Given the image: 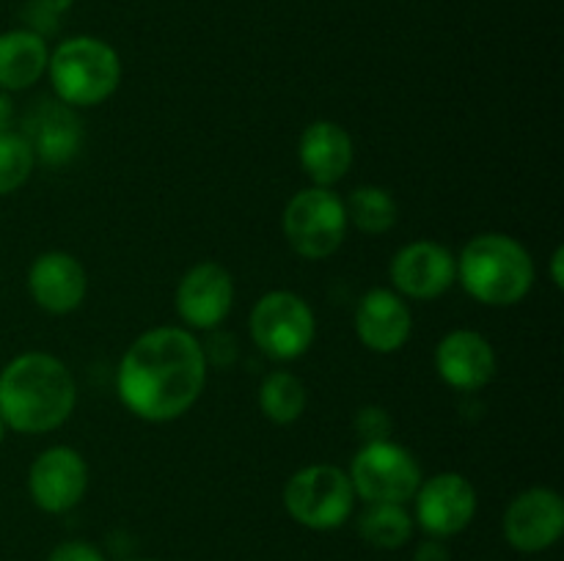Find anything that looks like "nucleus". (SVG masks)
<instances>
[{
    "mask_svg": "<svg viewBox=\"0 0 564 561\" xmlns=\"http://www.w3.org/2000/svg\"><path fill=\"white\" fill-rule=\"evenodd\" d=\"M88 490V465L72 446H50L28 471V493L33 504L47 515L75 509Z\"/></svg>",
    "mask_w": 564,
    "mask_h": 561,
    "instance_id": "nucleus-9",
    "label": "nucleus"
},
{
    "mask_svg": "<svg viewBox=\"0 0 564 561\" xmlns=\"http://www.w3.org/2000/svg\"><path fill=\"white\" fill-rule=\"evenodd\" d=\"M28 292L47 314H72L88 292V275L80 258L66 251H47L33 258L28 270Z\"/></svg>",
    "mask_w": 564,
    "mask_h": 561,
    "instance_id": "nucleus-14",
    "label": "nucleus"
},
{
    "mask_svg": "<svg viewBox=\"0 0 564 561\" xmlns=\"http://www.w3.org/2000/svg\"><path fill=\"white\" fill-rule=\"evenodd\" d=\"M356 432L364 443L391 438V416L378 405H367L356 413Z\"/></svg>",
    "mask_w": 564,
    "mask_h": 561,
    "instance_id": "nucleus-24",
    "label": "nucleus"
},
{
    "mask_svg": "<svg viewBox=\"0 0 564 561\" xmlns=\"http://www.w3.org/2000/svg\"><path fill=\"white\" fill-rule=\"evenodd\" d=\"M413 561H452V553L444 539L430 537L419 544L416 553H413Z\"/></svg>",
    "mask_w": 564,
    "mask_h": 561,
    "instance_id": "nucleus-26",
    "label": "nucleus"
},
{
    "mask_svg": "<svg viewBox=\"0 0 564 561\" xmlns=\"http://www.w3.org/2000/svg\"><path fill=\"white\" fill-rule=\"evenodd\" d=\"M284 506L303 528L334 531L352 515L356 490L339 465L317 462L292 473L284 487Z\"/></svg>",
    "mask_w": 564,
    "mask_h": 561,
    "instance_id": "nucleus-5",
    "label": "nucleus"
},
{
    "mask_svg": "<svg viewBox=\"0 0 564 561\" xmlns=\"http://www.w3.org/2000/svg\"><path fill=\"white\" fill-rule=\"evenodd\" d=\"M50 82L69 108H94L116 94L121 82L119 53L94 36L66 38L50 53Z\"/></svg>",
    "mask_w": 564,
    "mask_h": 561,
    "instance_id": "nucleus-4",
    "label": "nucleus"
},
{
    "mask_svg": "<svg viewBox=\"0 0 564 561\" xmlns=\"http://www.w3.org/2000/svg\"><path fill=\"white\" fill-rule=\"evenodd\" d=\"M435 369L449 388L479 391L496 377L494 344L477 330H452L435 346Z\"/></svg>",
    "mask_w": 564,
    "mask_h": 561,
    "instance_id": "nucleus-15",
    "label": "nucleus"
},
{
    "mask_svg": "<svg viewBox=\"0 0 564 561\" xmlns=\"http://www.w3.org/2000/svg\"><path fill=\"white\" fill-rule=\"evenodd\" d=\"M389 273L400 297L435 300V297L446 295L457 280V258L441 242L416 240L394 253Z\"/></svg>",
    "mask_w": 564,
    "mask_h": 561,
    "instance_id": "nucleus-11",
    "label": "nucleus"
},
{
    "mask_svg": "<svg viewBox=\"0 0 564 561\" xmlns=\"http://www.w3.org/2000/svg\"><path fill=\"white\" fill-rule=\"evenodd\" d=\"M457 280L482 306H516L532 292L534 262L510 234L488 231L466 242L457 256Z\"/></svg>",
    "mask_w": 564,
    "mask_h": 561,
    "instance_id": "nucleus-3",
    "label": "nucleus"
},
{
    "mask_svg": "<svg viewBox=\"0 0 564 561\" xmlns=\"http://www.w3.org/2000/svg\"><path fill=\"white\" fill-rule=\"evenodd\" d=\"M352 138L341 124L328 119L312 121L297 143V160L317 187H334L352 165Z\"/></svg>",
    "mask_w": 564,
    "mask_h": 561,
    "instance_id": "nucleus-17",
    "label": "nucleus"
},
{
    "mask_svg": "<svg viewBox=\"0 0 564 561\" xmlns=\"http://www.w3.org/2000/svg\"><path fill=\"white\" fill-rule=\"evenodd\" d=\"M347 476L356 498H364L367 504H408L424 482L416 457L391 438L364 443L352 457Z\"/></svg>",
    "mask_w": 564,
    "mask_h": 561,
    "instance_id": "nucleus-7",
    "label": "nucleus"
},
{
    "mask_svg": "<svg viewBox=\"0 0 564 561\" xmlns=\"http://www.w3.org/2000/svg\"><path fill=\"white\" fill-rule=\"evenodd\" d=\"M416 522L430 537H455L471 526L477 515V490L463 473L446 471L419 484L416 495Z\"/></svg>",
    "mask_w": 564,
    "mask_h": 561,
    "instance_id": "nucleus-10",
    "label": "nucleus"
},
{
    "mask_svg": "<svg viewBox=\"0 0 564 561\" xmlns=\"http://www.w3.org/2000/svg\"><path fill=\"white\" fill-rule=\"evenodd\" d=\"M364 542L380 550H397L411 539L413 517L405 504H369L358 520Z\"/></svg>",
    "mask_w": 564,
    "mask_h": 561,
    "instance_id": "nucleus-22",
    "label": "nucleus"
},
{
    "mask_svg": "<svg viewBox=\"0 0 564 561\" xmlns=\"http://www.w3.org/2000/svg\"><path fill=\"white\" fill-rule=\"evenodd\" d=\"M36 160L44 165H66L77 154L83 143V127L69 105L42 102L28 119L25 130Z\"/></svg>",
    "mask_w": 564,
    "mask_h": 561,
    "instance_id": "nucleus-18",
    "label": "nucleus"
},
{
    "mask_svg": "<svg viewBox=\"0 0 564 561\" xmlns=\"http://www.w3.org/2000/svg\"><path fill=\"white\" fill-rule=\"evenodd\" d=\"M564 534V501L551 487H529L505 512V537L518 553H543Z\"/></svg>",
    "mask_w": 564,
    "mask_h": 561,
    "instance_id": "nucleus-12",
    "label": "nucleus"
},
{
    "mask_svg": "<svg viewBox=\"0 0 564 561\" xmlns=\"http://www.w3.org/2000/svg\"><path fill=\"white\" fill-rule=\"evenodd\" d=\"M562 264H564V248H556V251L551 253V280H554L556 289H562V286H564Z\"/></svg>",
    "mask_w": 564,
    "mask_h": 561,
    "instance_id": "nucleus-28",
    "label": "nucleus"
},
{
    "mask_svg": "<svg viewBox=\"0 0 564 561\" xmlns=\"http://www.w3.org/2000/svg\"><path fill=\"white\" fill-rule=\"evenodd\" d=\"M3 432H6V424L0 421V443H3Z\"/></svg>",
    "mask_w": 564,
    "mask_h": 561,
    "instance_id": "nucleus-30",
    "label": "nucleus"
},
{
    "mask_svg": "<svg viewBox=\"0 0 564 561\" xmlns=\"http://www.w3.org/2000/svg\"><path fill=\"white\" fill-rule=\"evenodd\" d=\"M47 561H105L102 550L91 542H80V539H69L50 550Z\"/></svg>",
    "mask_w": 564,
    "mask_h": 561,
    "instance_id": "nucleus-25",
    "label": "nucleus"
},
{
    "mask_svg": "<svg viewBox=\"0 0 564 561\" xmlns=\"http://www.w3.org/2000/svg\"><path fill=\"white\" fill-rule=\"evenodd\" d=\"M11 119H14V108H11V99L6 94H0V135L9 132Z\"/></svg>",
    "mask_w": 564,
    "mask_h": 561,
    "instance_id": "nucleus-29",
    "label": "nucleus"
},
{
    "mask_svg": "<svg viewBox=\"0 0 564 561\" xmlns=\"http://www.w3.org/2000/svg\"><path fill=\"white\" fill-rule=\"evenodd\" d=\"M207 385V352L185 328H152L138 336L116 372V391L132 416L149 424L185 416Z\"/></svg>",
    "mask_w": 564,
    "mask_h": 561,
    "instance_id": "nucleus-1",
    "label": "nucleus"
},
{
    "mask_svg": "<svg viewBox=\"0 0 564 561\" xmlns=\"http://www.w3.org/2000/svg\"><path fill=\"white\" fill-rule=\"evenodd\" d=\"M251 339L273 361H295L306 355L317 336L314 311L301 295L286 289L268 292L251 308Z\"/></svg>",
    "mask_w": 564,
    "mask_h": 561,
    "instance_id": "nucleus-8",
    "label": "nucleus"
},
{
    "mask_svg": "<svg viewBox=\"0 0 564 561\" xmlns=\"http://www.w3.org/2000/svg\"><path fill=\"white\" fill-rule=\"evenodd\" d=\"M75 402V377L50 352L17 355L0 372V421L14 432H53L66 424Z\"/></svg>",
    "mask_w": 564,
    "mask_h": 561,
    "instance_id": "nucleus-2",
    "label": "nucleus"
},
{
    "mask_svg": "<svg viewBox=\"0 0 564 561\" xmlns=\"http://www.w3.org/2000/svg\"><path fill=\"white\" fill-rule=\"evenodd\" d=\"M235 306V278L218 262H198L176 286V311L196 330H213Z\"/></svg>",
    "mask_w": 564,
    "mask_h": 561,
    "instance_id": "nucleus-13",
    "label": "nucleus"
},
{
    "mask_svg": "<svg viewBox=\"0 0 564 561\" xmlns=\"http://www.w3.org/2000/svg\"><path fill=\"white\" fill-rule=\"evenodd\" d=\"M356 333L367 350L391 355L411 339V308L397 292L369 289L356 308Z\"/></svg>",
    "mask_w": 564,
    "mask_h": 561,
    "instance_id": "nucleus-16",
    "label": "nucleus"
},
{
    "mask_svg": "<svg viewBox=\"0 0 564 561\" xmlns=\"http://www.w3.org/2000/svg\"><path fill=\"white\" fill-rule=\"evenodd\" d=\"M36 154L31 143L20 132H3L0 135V196L20 190L33 174Z\"/></svg>",
    "mask_w": 564,
    "mask_h": 561,
    "instance_id": "nucleus-23",
    "label": "nucleus"
},
{
    "mask_svg": "<svg viewBox=\"0 0 564 561\" xmlns=\"http://www.w3.org/2000/svg\"><path fill=\"white\" fill-rule=\"evenodd\" d=\"M259 410L268 421L286 427L295 424L306 410V385L292 372L275 369L259 385Z\"/></svg>",
    "mask_w": 564,
    "mask_h": 561,
    "instance_id": "nucleus-21",
    "label": "nucleus"
},
{
    "mask_svg": "<svg viewBox=\"0 0 564 561\" xmlns=\"http://www.w3.org/2000/svg\"><path fill=\"white\" fill-rule=\"evenodd\" d=\"M284 234L292 251L308 262L328 258L345 245V201L330 187H306L284 209Z\"/></svg>",
    "mask_w": 564,
    "mask_h": 561,
    "instance_id": "nucleus-6",
    "label": "nucleus"
},
{
    "mask_svg": "<svg viewBox=\"0 0 564 561\" xmlns=\"http://www.w3.org/2000/svg\"><path fill=\"white\" fill-rule=\"evenodd\" d=\"M347 223L356 226L358 231L369 237H380L386 231H391L400 218V207H397V198L391 196V190L378 185H364L356 187L350 193L345 204Z\"/></svg>",
    "mask_w": 564,
    "mask_h": 561,
    "instance_id": "nucleus-20",
    "label": "nucleus"
},
{
    "mask_svg": "<svg viewBox=\"0 0 564 561\" xmlns=\"http://www.w3.org/2000/svg\"><path fill=\"white\" fill-rule=\"evenodd\" d=\"M72 3H75V0H33V11H36L39 16H31V22L36 25L39 20H55V16H61L64 11H69Z\"/></svg>",
    "mask_w": 564,
    "mask_h": 561,
    "instance_id": "nucleus-27",
    "label": "nucleus"
},
{
    "mask_svg": "<svg viewBox=\"0 0 564 561\" xmlns=\"http://www.w3.org/2000/svg\"><path fill=\"white\" fill-rule=\"evenodd\" d=\"M141 561H149V559H141Z\"/></svg>",
    "mask_w": 564,
    "mask_h": 561,
    "instance_id": "nucleus-31",
    "label": "nucleus"
},
{
    "mask_svg": "<svg viewBox=\"0 0 564 561\" xmlns=\"http://www.w3.org/2000/svg\"><path fill=\"white\" fill-rule=\"evenodd\" d=\"M50 50L42 33L9 31L0 33V88L25 91L47 72Z\"/></svg>",
    "mask_w": 564,
    "mask_h": 561,
    "instance_id": "nucleus-19",
    "label": "nucleus"
}]
</instances>
